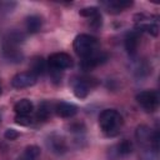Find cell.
Segmentation results:
<instances>
[{"label":"cell","instance_id":"1","mask_svg":"<svg viewBox=\"0 0 160 160\" xmlns=\"http://www.w3.org/2000/svg\"><path fill=\"white\" fill-rule=\"evenodd\" d=\"M99 125L104 134L108 136H114L119 132L122 125V116L114 109H106L99 116Z\"/></svg>","mask_w":160,"mask_h":160},{"label":"cell","instance_id":"2","mask_svg":"<svg viewBox=\"0 0 160 160\" xmlns=\"http://www.w3.org/2000/svg\"><path fill=\"white\" fill-rule=\"evenodd\" d=\"M98 40L96 38L89 35V34H79L75 39H74V50L75 52L81 56L82 59L96 52V49H98Z\"/></svg>","mask_w":160,"mask_h":160},{"label":"cell","instance_id":"3","mask_svg":"<svg viewBox=\"0 0 160 160\" xmlns=\"http://www.w3.org/2000/svg\"><path fill=\"white\" fill-rule=\"evenodd\" d=\"M136 101L139 102V105L148 112H152L156 110L158 105H159V98L158 94L155 91H150V90H145L141 91L136 95Z\"/></svg>","mask_w":160,"mask_h":160},{"label":"cell","instance_id":"4","mask_svg":"<svg viewBox=\"0 0 160 160\" xmlns=\"http://www.w3.org/2000/svg\"><path fill=\"white\" fill-rule=\"evenodd\" d=\"M72 65V59L66 52H55L51 54L48 59V66L50 69H55L62 71L64 69H69Z\"/></svg>","mask_w":160,"mask_h":160},{"label":"cell","instance_id":"5","mask_svg":"<svg viewBox=\"0 0 160 160\" xmlns=\"http://www.w3.org/2000/svg\"><path fill=\"white\" fill-rule=\"evenodd\" d=\"M35 82H36V76L30 71L19 72L11 79V85L16 89H24V88L32 86Z\"/></svg>","mask_w":160,"mask_h":160},{"label":"cell","instance_id":"6","mask_svg":"<svg viewBox=\"0 0 160 160\" xmlns=\"http://www.w3.org/2000/svg\"><path fill=\"white\" fill-rule=\"evenodd\" d=\"M136 18H140V20H136L138 25L136 29L140 31H146L152 36H156L159 34V25L156 20H151L149 18H145L144 15H138Z\"/></svg>","mask_w":160,"mask_h":160},{"label":"cell","instance_id":"7","mask_svg":"<svg viewBox=\"0 0 160 160\" xmlns=\"http://www.w3.org/2000/svg\"><path fill=\"white\" fill-rule=\"evenodd\" d=\"M106 60H108V55L105 52H98L96 51V52H94V54H91V55H89V56L82 59L81 68L85 69V70H89V69H92V68L105 62Z\"/></svg>","mask_w":160,"mask_h":160},{"label":"cell","instance_id":"8","mask_svg":"<svg viewBox=\"0 0 160 160\" xmlns=\"http://www.w3.org/2000/svg\"><path fill=\"white\" fill-rule=\"evenodd\" d=\"M90 89H91V84H90L89 79L81 78V79H79V80H76L74 82V94L79 99L86 98L89 91H90Z\"/></svg>","mask_w":160,"mask_h":160},{"label":"cell","instance_id":"9","mask_svg":"<svg viewBox=\"0 0 160 160\" xmlns=\"http://www.w3.org/2000/svg\"><path fill=\"white\" fill-rule=\"evenodd\" d=\"M139 45V32L136 30L130 31L125 36V49L129 55H135Z\"/></svg>","mask_w":160,"mask_h":160},{"label":"cell","instance_id":"10","mask_svg":"<svg viewBox=\"0 0 160 160\" xmlns=\"http://www.w3.org/2000/svg\"><path fill=\"white\" fill-rule=\"evenodd\" d=\"M132 2L131 1H124V0H110V1H104L102 6H105V9L109 12L112 14H118L120 11H122L124 9L131 6Z\"/></svg>","mask_w":160,"mask_h":160},{"label":"cell","instance_id":"11","mask_svg":"<svg viewBox=\"0 0 160 160\" xmlns=\"http://www.w3.org/2000/svg\"><path fill=\"white\" fill-rule=\"evenodd\" d=\"M55 110H56V114L61 118H72L78 112V108L74 104L65 102V101H60L59 104H56Z\"/></svg>","mask_w":160,"mask_h":160},{"label":"cell","instance_id":"12","mask_svg":"<svg viewBox=\"0 0 160 160\" xmlns=\"http://www.w3.org/2000/svg\"><path fill=\"white\" fill-rule=\"evenodd\" d=\"M30 72H32L35 76L39 75H44L46 72V70H49L48 68V62L41 58V56H36L32 59L31 65H30Z\"/></svg>","mask_w":160,"mask_h":160},{"label":"cell","instance_id":"13","mask_svg":"<svg viewBox=\"0 0 160 160\" xmlns=\"http://www.w3.org/2000/svg\"><path fill=\"white\" fill-rule=\"evenodd\" d=\"M135 136H136L138 141H139L141 145H145V144H149V145H150L151 139H152L150 128H148L146 125H140V126H138L136 132H135Z\"/></svg>","mask_w":160,"mask_h":160},{"label":"cell","instance_id":"14","mask_svg":"<svg viewBox=\"0 0 160 160\" xmlns=\"http://www.w3.org/2000/svg\"><path fill=\"white\" fill-rule=\"evenodd\" d=\"M32 102L28 99H21L14 105L16 115H30L32 112Z\"/></svg>","mask_w":160,"mask_h":160},{"label":"cell","instance_id":"15","mask_svg":"<svg viewBox=\"0 0 160 160\" xmlns=\"http://www.w3.org/2000/svg\"><path fill=\"white\" fill-rule=\"evenodd\" d=\"M25 24H26V30H28L29 32L34 34V32H38V31L41 29L42 20H41V18L38 16V15H30V16L26 18Z\"/></svg>","mask_w":160,"mask_h":160},{"label":"cell","instance_id":"16","mask_svg":"<svg viewBox=\"0 0 160 160\" xmlns=\"http://www.w3.org/2000/svg\"><path fill=\"white\" fill-rule=\"evenodd\" d=\"M49 145H50L51 150L54 152H58V154H61V152H64L66 150L65 141L60 136H51L50 140H49Z\"/></svg>","mask_w":160,"mask_h":160},{"label":"cell","instance_id":"17","mask_svg":"<svg viewBox=\"0 0 160 160\" xmlns=\"http://www.w3.org/2000/svg\"><path fill=\"white\" fill-rule=\"evenodd\" d=\"M39 155H40V148L36 145H30L24 150L19 160H36Z\"/></svg>","mask_w":160,"mask_h":160},{"label":"cell","instance_id":"18","mask_svg":"<svg viewBox=\"0 0 160 160\" xmlns=\"http://www.w3.org/2000/svg\"><path fill=\"white\" fill-rule=\"evenodd\" d=\"M51 115V104L48 102V101H42L39 108H38V111H36V118L39 120H48Z\"/></svg>","mask_w":160,"mask_h":160},{"label":"cell","instance_id":"19","mask_svg":"<svg viewBox=\"0 0 160 160\" xmlns=\"http://www.w3.org/2000/svg\"><path fill=\"white\" fill-rule=\"evenodd\" d=\"M132 150V144L129 140H122L118 144V154L119 155H128Z\"/></svg>","mask_w":160,"mask_h":160},{"label":"cell","instance_id":"20","mask_svg":"<svg viewBox=\"0 0 160 160\" xmlns=\"http://www.w3.org/2000/svg\"><path fill=\"white\" fill-rule=\"evenodd\" d=\"M79 14H80L81 16H84V18L91 19V18H94L95 15L99 14V10H98V8H95V6H90V8H84V9H81V10L79 11Z\"/></svg>","mask_w":160,"mask_h":160},{"label":"cell","instance_id":"21","mask_svg":"<svg viewBox=\"0 0 160 160\" xmlns=\"http://www.w3.org/2000/svg\"><path fill=\"white\" fill-rule=\"evenodd\" d=\"M15 122L19 124V125H22V126H28L32 122L30 115H16L15 116Z\"/></svg>","mask_w":160,"mask_h":160},{"label":"cell","instance_id":"22","mask_svg":"<svg viewBox=\"0 0 160 160\" xmlns=\"http://www.w3.org/2000/svg\"><path fill=\"white\" fill-rule=\"evenodd\" d=\"M4 136L8 139V140H15L18 136H19V132L15 130V129H8L4 134Z\"/></svg>","mask_w":160,"mask_h":160},{"label":"cell","instance_id":"23","mask_svg":"<svg viewBox=\"0 0 160 160\" xmlns=\"http://www.w3.org/2000/svg\"><path fill=\"white\" fill-rule=\"evenodd\" d=\"M0 94H1V86H0Z\"/></svg>","mask_w":160,"mask_h":160}]
</instances>
